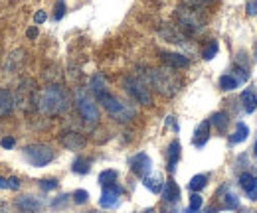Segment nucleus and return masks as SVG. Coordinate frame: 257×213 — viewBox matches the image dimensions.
<instances>
[{
  "mask_svg": "<svg viewBox=\"0 0 257 213\" xmlns=\"http://www.w3.org/2000/svg\"><path fill=\"white\" fill-rule=\"evenodd\" d=\"M24 156L32 166L42 168V166H48L56 158V152L46 144H30L24 148Z\"/></svg>",
  "mask_w": 257,
  "mask_h": 213,
  "instance_id": "nucleus-6",
  "label": "nucleus"
},
{
  "mask_svg": "<svg viewBox=\"0 0 257 213\" xmlns=\"http://www.w3.org/2000/svg\"><path fill=\"white\" fill-rule=\"evenodd\" d=\"M119 197H121V187L119 185H109V187H103V193L99 197V205L105 207V209H111L119 203Z\"/></svg>",
  "mask_w": 257,
  "mask_h": 213,
  "instance_id": "nucleus-9",
  "label": "nucleus"
},
{
  "mask_svg": "<svg viewBox=\"0 0 257 213\" xmlns=\"http://www.w3.org/2000/svg\"><path fill=\"white\" fill-rule=\"evenodd\" d=\"M208 138H210V121H202V124H198V128H196V132H194V146L196 148H202L206 142H208Z\"/></svg>",
  "mask_w": 257,
  "mask_h": 213,
  "instance_id": "nucleus-14",
  "label": "nucleus"
},
{
  "mask_svg": "<svg viewBox=\"0 0 257 213\" xmlns=\"http://www.w3.org/2000/svg\"><path fill=\"white\" fill-rule=\"evenodd\" d=\"M46 20H48V14H46L44 10H38V12L34 14V22H36V24H44Z\"/></svg>",
  "mask_w": 257,
  "mask_h": 213,
  "instance_id": "nucleus-36",
  "label": "nucleus"
},
{
  "mask_svg": "<svg viewBox=\"0 0 257 213\" xmlns=\"http://www.w3.org/2000/svg\"><path fill=\"white\" fill-rule=\"evenodd\" d=\"M151 168H153V162H151L149 154L139 152L137 156H133V160H131V170H133L139 178L145 180V178L151 174Z\"/></svg>",
  "mask_w": 257,
  "mask_h": 213,
  "instance_id": "nucleus-8",
  "label": "nucleus"
},
{
  "mask_svg": "<svg viewBox=\"0 0 257 213\" xmlns=\"http://www.w3.org/2000/svg\"><path fill=\"white\" fill-rule=\"evenodd\" d=\"M184 213H198V211H196V209H190V207H188V209H186Z\"/></svg>",
  "mask_w": 257,
  "mask_h": 213,
  "instance_id": "nucleus-41",
  "label": "nucleus"
},
{
  "mask_svg": "<svg viewBox=\"0 0 257 213\" xmlns=\"http://www.w3.org/2000/svg\"><path fill=\"white\" fill-rule=\"evenodd\" d=\"M206 183H208V178L206 176H202V174H198V176H194L192 180H190V189L192 191H200V189H204L206 187Z\"/></svg>",
  "mask_w": 257,
  "mask_h": 213,
  "instance_id": "nucleus-29",
  "label": "nucleus"
},
{
  "mask_svg": "<svg viewBox=\"0 0 257 213\" xmlns=\"http://www.w3.org/2000/svg\"><path fill=\"white\" fill-rule=\"evenodd\" d=\"M161 34L166 38V40H170L172 44H186L184 42V36L180 34V32L176 30V28H172V26H166V28H162Z\"/></svg>",
  "mask_w": 257,
  "mask_h": 213,
  "instance_id": "nucleus-22",
  "label": "nucleus"
},
{
  "mask_svg": "<svg viewBox=\"0 0 257 213\" xmlns=\"http://www.w3.org/2000/svg\"><path fill=\"white\" fill-rule=\"evenodd\" d=\"M64 14H65V2L64 0H60L58 6H56V14H54V18H56V20H62Z\"/></svg>",
  "mask_w": 257,
  "mask_h": 213,
  "instance_id": "nucleus-34",
  "label": "nucleus"
},
{
  "mask_svg": "<svg viewBox=\"0 0 257 213\" xmlns=\"http://www.w3.org/2000/svg\"><path fill=\"white\" fill-rule=\"evenodd\" d=\"M239 101H241V105H243V111H245V113H253V111L257 109V97L251 89H245V91L241 93Z\"/></svg>",
  "mask_w": 257,
  "mask_h": 213,
  "instance_id": "nucleus-18",
  "label": "nucleus"
},
{
  "mask_svg": "<svg viewBox=\"0 0 257 213\" xmlns=\"http://www.w3.org/2000/svg\"><path fill=\"white\" fill-rule=\"evenodd\" d=\"M192 2H196V4H206V2H210V0H192Z\"/></svg>",
  "mask_w": 257,
  "mask_h": 213,
  "instance_id": "nucleus-40",
  "label": "nucleus"
},
{
  "mask_svg": "<svg viewBox=\"0 0 257 213\" xmlns=\"http://www.w3.org/2000/svg\"><path fill=\"white\" fill-rule=\"evenodd\" d=\"M216 54H218V42H214V40H212V42L204 48L202 58H204V60H214V56H216Z\"/></svg>",
  "mask_w": 257,
  "mask_h": 213,
  "instance_id": "nucleus-30",
  "label": "nucleus"
},
{
  "mask_svg": "<svg viewBox=\"0 0 257 213\" xmlns=\"http://www.w3.org/2000/svg\"><path fill=\"white\" fill-rule=\"evenodd\" d=\"M16 207L24 213H36L42 209V201L34 195H22L16 199Z\"/></svg>",
  "mask_w": 257,
  "mask_h": 213,
  "instance_id": "nucleus-12",
  "label": "nucleus"
},
{
  "mask_svg": "<svg viewBox=\"0 0 257 213\" xmlns=\"http://www.w3.org/2000/svg\"><path fill=\"white\" fill-rule=\"evenodd\" d=\"M153 85L164 97H172L180 89V79L170 69H149L147 73V85Z\"/></svg>",
  "mask_w": 257,
  "mask_h": 213,
  "instance_id": "nucleus-2",
  "label": "nucleus"
},
{
  "mask_svg": "<svg viewBox=\"0 0 257 213\" xmlns=\"http://www.w3.org/2000/svg\"><path fill=\"white\" fill-rule=\"evenodd\" d=\"M180 142L178 140H172L170 142V146H168V170L170 172H174V168H176V164H178V160H180Z\"/></svg>",
  "mask_w": 257,
  "mask_h": 213,
  "instance_id": "nucleus-17",
  "label": "nucleus"
},
{
  "mask_svg": "<svg viewBox=\"0 0 257 213\" xmlns=\"http://www.w3.org/2000/svg\"><path fill=\"white\" fill-rule=\"evenodd\" d=\"M2 148H14V144H16V140L12 138V136H6V138H2Z\"/></svg>",
  "mask_w": 257,
  "mask_h": 213,
  "instance_id": "nucleus-37",
  "label": "nucleus"
},
{
  "mask_svg": "<svg viewBox=\"0 0 257 213\" xmlns=\"http://www.w3.org/2000/svg\"><path fill=\"white\" fill-rule=\"evenodd\" d=\"M117 178H119V174L115 170H105V172L99 174V183L103 187H109V185H115L117 183Z\"/></svg>",
  "mask_w": 257,
  "mask_h": 213,
  "instance_id": "nucleus-24",
  "label": "nucleus"
},
{
  "mask_svg": "<svg viewBox=\"0 0 257 213\" xmlns=\"http://www.w3.org/2000/svg\"><path fill=\"white\" fill-rule=\"evenodd\" d=\"M75 105H77V111L79 115L83 117V121L89 122V124H95L99 121V111H97V105L91 101V97L87 95L85 91L75 93Z\"/></svg>",
  "mask_w": 257,
  "mask_h": 213,
  "instance_id": "nucleus-7",
  "label": "nucleus"
},
{
  "mask_svg": "<svg viewBox=\"0 0 257 213\" xmlns=\"http://www.w3.org/2000/svg\"><path fill=\"white\" fill-rule=\"evenodd\" d=\"M22 60H24V52L22 50H16L14 54H10V58H6V71H16L18 69V65L22 63Z\"/></svg>",
  "mask_w": 257,
  "mask_h": 213,
  "instance_id": "nucleus-21",
  "label": "nucleus"
},
{
  "mask_svg": "<svg viewBox=\"0 0 257 213\" xmlns=\"http://www.w3.org/2000/svg\"><path fill=\"white\" fill-rule=\"evenodd\" d=\"M255 4H247V14H255Z\"/></svg>",
  "mask_w": 257,
  "mask_h": 213,
  "instance_id": "nucleus-39",
  "label": "nucleus"
},
{
  "mask_svg": "<svg viewBox=\"0 0 257 213\" xmlns=\"http://www.w3.org/2000/svg\"><path fill=\"white\" fill-rule=\"evenodd\" d=\"M145 185H147V189H151L153 193H161L162 187H164L161 176H151V174L145 178Z\"/></svg>",
  "mask_w": 257,
  "mask_h": 213,
  "instance_id": "nucleus-23",
  "label": "nucleus"
},
{
  "mask_svg": "<svg viewBox=\"0 0 257 213\" xmlns=\"http://www.w3.org/2000/svg\"><path fill=\"white\" fill-rule=\"evenodd\" d=\"M224 207L225 209H237V207H239V199H237L235 193H227V195H225Z\"/></svg>",
  "mask_w": 257,
  "mask_h": 213,
  "instance_id": "nucleus-31",
  "label": "nucleus"
},
{
  "mask_svg": "<svg viewBox=\"0 0 257 213\" xmlns=\"http://www.w3.org/2000/svg\"><path fill=\"white\" fill-rule=\"evenodd\" d=\"M89 89H91V93L95 95L97 99H99L101 95L107 93V81H105V77H103L101 73H97V75L91 77V81H89Z\"/></svg>",
  "mask_w": 257,
  "mask_h": 213,
  "instance_id": "nucleus-16",
  "label": "nucleus"
},
{
  "mask_svg": "<svg viewBox=\"0 0 257 213\" xmlns=\"http://www.w3.org/2000/svg\"><path fill=\"white\" fill-rule=\"evenodd\" d=\"M210 124H214L220 132H224L225 128H227V124H229V117H227L225 113H216V115L210 119Z\"/></svg>",
  "mask_w": 257,
  "mask_h": 213,
  "instance_id": "nucleus-25",
  "label": "nucleus"
},
{
  "mask_svg": "<svg viewBox=\"0 0 257 213\" xmlns=\"http://www.w3.org/2000/svg\"><path fill=\"white\" fill-rule=\"evenodd\" d=\"M237 85H239V81H237L235 75H222V77H220V87H222L224 91H233Z\"/></svg>",
  "mask_w": 257,
  "mask_h": 213,
  "instance_id": "nucleus-26",
  "label": "nucleus"
},
{
  "mask_svg": "<svg viewBox=\"0 0 257 213\" xmlns=\"http://www.w3.org/2000/svg\"><path fill=\"white\" fill-rule=\"evenodd\" d=\"M176 20H178L180 28L188 34H198L206 26V18L202 16V12L192 6H180L176 10Z\"/></svg>",
  "mask_w": 257,
  "mask_h": 213,
  "instance_id": "nucleus-4",
  "label": "nucleus"
},
{
  "mask_svg": "<svg viewBox=\"0 0 257 213\" xmlns=\"http://www.w3.org/2000/svg\"><path fill=\"white\" fill-rule=\"evenodd\" d=\"M38 111H42L44 115H62L67 111L69 107V97L67 93L60 87V85H50L46 89H42L40 93H36L34 99Z\"/></svg>",
  "mask_w": 257,
  "mask_h": 213,
  "instance_id": "nucleus-1",
  "label": "nucleus"
},
{
  "mask_svg": "<svg viewBox=\"0 0 257 213\" xmlns=\"http://www.w3.org/2000/svg\"><path fill=\"white\" fill-rule=\"evenodd\" d=\"M249 136V126L247 124H243V122H237L235 124V132L231 134V144H239V142H243L245 138Z\"/></svg>",
  "mask_w": 257,
  "mask_h": 213,
  "instance_id": "nucleus-20",
  "label": "nucleus"
},
{
  "mask_svg": "<svg viewBox=\"0 0 257 213\" xmlns=\"http://www.w3.org/2000/svg\"><path fill=\"white\" fill-rule=\"evenodd\" d=\"M253 152H255V158H257V142H255V148H253Z\"/></svg>",
  "mask_w": 257,
  "mask_h": 213,
  "instance_id": "nucleus-42",
  "label": "nucleus"
},
{
  "mask_svg": "<svg viewBox=\"0 0 257 213\" xmlns=\"http://www.w3.org/2000/svg\"><path fill=\"white\" fill-rule=\"evenodd\" d=\"M99 101H101L103 109H105L113 119H117L119 122H128L135 117V109H133L131 105H127L125 101H121L119 97H115V95L105 93V95L99 97Z\"/></svg>",
  "mask_w": 257,
  "mask_h": 213,
  "instance_id": "nucleus-3",
  "label": "nucleus"
},
{
  "mask_svg": "<svg viewBox=\"0 0 257 213\" xmlns=\"http://www.w3.org/2000/svg\"><path fill=\"white\" fill-rule=\"evenodd\" d=\"M202 207V197L198 195V193H192V197H190V209H200Z\"/></svg>",
  "mask_w": 257,
  "mask_h": 213,
  "instance_id": "nucleus-35",
  "label": "nucleus"
},
{
  "mask_svg": "<svg viewBox=\"0 0 257 213\" xmlns=\"http://www.w3.org/2000/svg\"><path fill=\"white\" fill-rule=\"evenodd\" d=\"M123 85H125V89H127L128 95H131L135 101H139L141 105H151V103H153V95H151V89H149L147 81H143L141 77L128 75V77H125Z\"/></svg>",
  "mask_w": 257,
  "mask_h": 213,
  "instance_id": "nucleus-5",
  "label": "nucleus"
},
{
  "mask_svg": "<svg viewBox=\"0 0 257 213\" xmlns=\"http://www.w3.org/2000/svg\"><path fill=\"white\" fill-rule=\"evenodd\" d=\"M145 213H155V211H153V209H149V211H145Z\"/></svg>",
  "mask_w": 257,
  "mask_h": 213,
  "instance_id": "nucleus-43",
  "label": "nucleus"
},
{
  "mask_svg": "<svg viewBox=\"0 0 257 213\" xmlns=\"http://www.w3.org/2000/svg\"><path fill=\"white\" fill-rule=\"evenodd\" d=\"M162 61L168 65V67H174V69H180V67H186L190 60L186 58V56H182V54H170V52H162L161 54Z\"/></svg>",
  "mask_w": 257,
  "mask_h": 213,
  "instance_id": "nucleus-13",
  "label": "nucleus"
},
{
  "mask_svg": "<svg viewBox=\"0 0 257 213\" xmlns=\"http://www.w3.org/2000/svg\"><path fill=\"white\" fill-rule=\"evenodd\" d=\"M239 185H241V189L249 195V199H257V176L255 174L243 172V174L239 176Z\"/></svg>",
  "mask_w": 257,
  "mask_h": 213,
  "instance_id": "nucleus-11",
  "label": "nucleus"
},
{
  "mask_svg": "<svg viewBox=\"0 0 257 213\" xmlns=\"http://www.w3.org/2000/svg\"><path fill=\"white\" fill-rule=\"evenodd\" d=\"M40 187H42L44 191L56 189V187H58V180H54V178H46V180H40Z\"/></svg>",
  "mask_w": 257,
  "mask_h": 213,
  "instance_id": "nucleus-32",
  "label": "nucleus"
},
{
  "mask_svg": "<svg viewBox=\"0 0 257 213\" xmlns=\"http://www.w3.org/2000/svg\"><path fill=\"white\" fill-rule=\"evenodd\" d=\"M26 36H28L30 40H34V38H38V28H36V26H34V28H30V30L26 32Z\"/></svg>",
  "mask_w": 257,
  "mask_h": 213,
  "instance_id": "nucleus-38",
  "label": "nucleus"
},
{
  "mask_svg": "<svg viewBox=\"0 0 257 213\" xmlns=\"http://www.w3.org/2000/svg\"><path fill=\"white\" fill-rule=\"evenodd\" d=\"M18 187H20V180L16 176L0 178V189H18Z\"/></svg>",
  "mask_w": 257,
  "mask_h": 213,
  "instance_id": "nucleus-28",
  "label": "nucleus"
},
{
  "mask_svg": "<svg viewBox=\"0 0 257 213\" xmlns=\"http://www.w3.org/2000/svg\"><path fill=\"white\" fill-rule=\"evenodd\" d=\"M89 168H91V162H89V160H85V158H81V156L73 160V172H75V174H87Z\"/></svg>",
  "mask_w": 257,
  "mask_h": 213,
  "instance_id": "nucleus-27",
  "label": "nucleus"
},
{
  "mask_svg": "<svg viewBox=\"0 0 257 213\" xmlns=\"http://www.w3.org/2000/svg\"><path fill=\"white\" fill-rule=\"evenodd\" d=\"M89 199V193L85 191V189H77V191H73V201L75 203H85Z\"/></svg>",
  "mask_w": 257,
  "mask_h": 213,
  "instance_id": "nucleus-33",
  "label": "nucleus"
},
{
  "mask_svg": "<svg viewBox=\"0 0 257 213\" xmlns=\"http://www.w3.org/2000/svg\"><path fill=\"white\" fill-rule=\"evenodd\" d=\"M164 201L166 203H176L178 199H180V187L176 185L174 180H168V182H164Z\"/></svg>",
  "mask_w": 257,
  "mask_h": 213,
  "instance_id": "nucleus-15",
  "label": "nucleus"
},
{
  "mask_svg": "<svg viewBox=\"0 0 257 213\" xmlns=\"http://www.w3.org/2000/svg\"><path fill=\"white\" fill-rule=\"evenodd\" d=\"M60 140H62V144H64L65 148H69V150H81L85 146V138L79 132H71V130L64 132L60 136Z\"/></svg>",
  "mask_w": 257,
  "mask_h": 213,
  "instance_id": "nucleus-10",
  "label": "nucleus"
},
{
  "mask_svg": "<svg viewBox=\"0 0 257 213\" xmlns=\"http://www.w3.org/2000/svg\"><path fill=\"white\" fill-rule=\"evenodd\" d=\"M12 107H14V97H12V93L6 91V89H0V117L8 115V113L12 111Z\"/></svg>",
  "mask_w": 257,
  "mask_h": 213,
  "instance_id": "nucleus-19",
  "label": "nucleus"
}]
</instances>
